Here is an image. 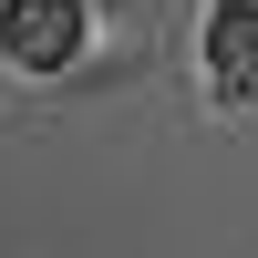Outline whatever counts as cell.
I'll list each match as a JSON object with an SVG mask.
<instances>
[{
    "label": "cell",
    "instance_id": "1",
    "mask_svg": "<svg viewBox=\"0 0 258 258\" xmlns=\"http://www.w3.org/2000/svg\"><path fill=\"white\" fill-rule=\"evenodd\" d=\"M0 52L21 73H62L83 52V0H0Z\"/></svg>",
    "mask_w": 258,
    "mask_h": 258
},
{
    "label": "cell",
    "instance_id": "2",
    "mask_svg": "<svg viewBox=\"0 0 258 258\" xmlns=\"http://www.w3.org/2000/svg\"><path fill=\"white\" fill-rule=\"evenodd\" d=\"M207 73H217V93H258V0L207 11Z\"/></svg>",
    "mask_w": 258,
    "mask_h": 258
}]
</instances>
